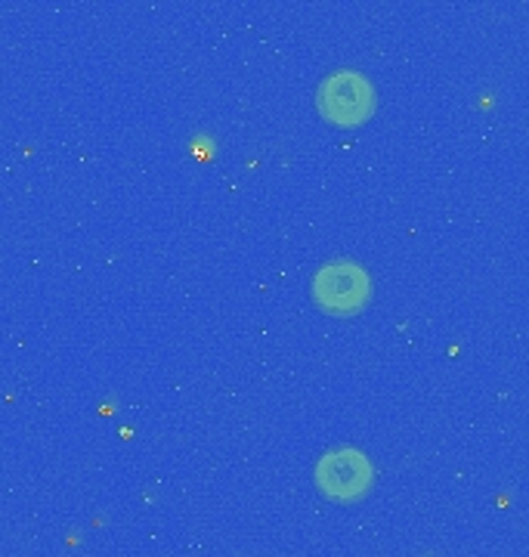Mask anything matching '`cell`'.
<instances>
[{
	"mask_svg": "<svg viewBox=\"0 0 529 557\" xmlns=\"http://www.w3.org/2000/svg\"><path fill=\"white\" fill-rule=\"evenodd\" d=\"M313 298L325 313H359L372 300V278L356 260H334L313 276Z\"/></svg>",
	"mask_w": 529,
	"mask_h": 557,
	"instance_id": "3",
	"label": "cell"
},
{
	"mask_svg": "<svg viewBox=\"0 0 529 557\" xmlns=\"http://www.w3.org/2000/svg\"><path fill=\"white\" fill-rule=\"evenodd\" d=\"M319 112L337 127H356L372 119L374 112V87L362 72L341 69L319 84Z\"/></svg>",
	"mask_w": 529,
	"mask_h": 557,
	"instance_id": "2",
	"label": "cell"
},
{
	"mask_svg": "<svg viewBox=\"0 0 529 557\" xmlns=\"http://www.w3.org/2000/svg\"><path fill=\"white\" fill-rule=\"evenodd\" d=\"M374 483L372 461L366 458V453L353 449V446H341L319 458L316 465V486L319 493L337 502V505H353L359 498L369 496Z\"/></svg>",
	"mask_w": 529,
	"mask_h": 557,
	"instance_id": "1",
	"label": "cell"
}]
</instances>
